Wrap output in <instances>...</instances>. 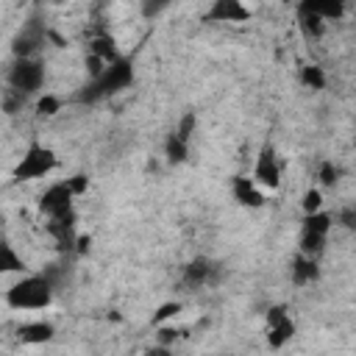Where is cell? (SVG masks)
I'll list each match as a JSON object with an SVG mask.
<instances>
[{"instance_id":"e0dca14e","label":"cell","mask_w":356,"mask_h":356,"mask_svg":"<svg viewBox=\"0 0 356 356\" xmlns=\"http://www.w3.org/2000/svg\"><path fill=\"white\" fill-rule=\"evenodd\" d=\"M309 11H314L317 17H323L325 22L328 19H339L342 14H345V6L342 3H334V0H328V3H303Z\"/></svg>"},{"instance_id":"9a60e30c","label":"cell","mask_w":356,"mask_h":356,"mask_svg":"<svg viewBox=\"0 0 356 356\" xmlns=\"http://www.w3.org/2000/svg\"><path fill=\"white\" fill-rule=\"evenodd\" d=\"M298 22H300V31H303L306 39H320L325 33V19L317 17L314 11H309L303 3L298 6Z\"/></svg>"},{"instance_id":"7402d4cb","label":"cell","mask_w":356,"mask_h":356,"mask_svg":"<svg viewBox=\"0 0 356 356\" xmlns=\"http://www.w3.org/2000/svg\"><path fill=\"white\" fill-rule=\"evenodd\" d=\"M317 178H320L323 186H334V184L339 181V167H337L334 161H323L320 170H317Z\"/></svg>"},{"instance_id":"603a6c76","label":"cell","mask_w":356,"mask_h":356,"mask_svg":"<svg viewBox=\"0 0 356 356\" xmlns=\"http://www.w3.org/2000/svg\"><path fill=\"white\" fill-rule=\"evenodd\" d=\"M303 211L306 214L323 211V195H320V189H306V195H303Z\"/></svg>"},{"instance_id":"277c9868","label":"cell","mask_w":356,"mask_h":356,"mask_svg":"<svg viewBox=\"0 0 356 356\" xmlns=\"http://www.w3.org/2000/svg\"><path fill=\"white\" fill-rule=\"evenodd\" d=\"M334 228V217L328 211H317V214H306L303 217V228H300V250L303 256L317 259L328 242V234Z\"/></svg>"},{"instance_id":"52a82bcc","label":"cell","mask_w":356,"mask_h":356,"mask_svg":"<svg viewBox=\"0 0 356 356\" xmlns=\"http://www.w3.org/2000/svg\"><path fill=\"white\" fill-rule=\"evenodd\" d=\"M220 275H222V267H220V264H214V261L197 256V259H192V261L181 270V286H186V289L214 286V284L220 281Z\"/></svg>"},{"instance_id":"484cf974","label":"cell","mask_w":356,"mask_h":356,"mask_svg":"<svg viewBox=\"0 0 356 356\" xmlns=\"http://www.w3.org/2000/svg\"><path fill=\"white\" fill-rule=\"evenodd\" d=\"M184 331L181 328H175V325H159V345H164V348H170V342L172 339H178Z\"/></svg>"},{"instance_id":"d6986e66","label":"cell","mask_w":356,"mask_h":356,"mask_svg":"<svg viewBox=\"0 0 356 356\" xmlns=\"http://www.w3.org/2000/svg\"><path fill=\"white\" fill-rule=\"evenodd\" d=\"M300 83H303L306 89H323V86H325V75H323L320 67L306 64V67H300Z\"/></svg>"},{"instance_id":"cb8c5ba5","label":"cell","mask_w":356,"mask_h":356,"mask_svg":"<svg viewBox=\"0 0 356 356\" xmlns=\"http://www.w3.org/2000/svg\"><path fill=\"white\" fill-rule=\"evenodd\" d=\"M58 108H61V100L53 97V95H44V97H39V103H36V111H39L42 117H53Z\"/></svg>"},{"instance_id":"8fae6325","label":"cell","mask_w":356,"mask_h":356,"mask_svg":"<svg viewBox=\"0 0 356 356\" xmlns=\"http://www.w3.org/2000/svg\"><path fill=\"white\" fill-rule=\"evenodd\" d=\"M231 192H234V197H236L242 206H248V209L264 206V192H261V186H259L253 178L236 175V178L231 181Z\"/></svg>"},{"instance_id":"ffe728a7","label":"cell","mask_w":356,"mask_h":356,"mask_svg":"<svg viewBox=\"0 0 356 356\" xmlns=\"http://www.w3.org/2000/svg\"><path fill=\"white\" fill-rule=\"evenodd\" d=\"M334 225H339V228H345V231L356 234V203L342 206V209L334 214Z\"/></svg>"},{"instance_id":"7a4b0ae2","label":"cell","mask_w":356,"mask_h":356,"mask_svg":"<svg viewBox=\"0 0 356 356\" xmlns=\"http://www.w3.org/2000/svg\"><path fill=\"white\" fill-rule=\"evenodd\" d=\"M53 284L44 275H25L8 286L6 303L17 312H39L53 303Z\"/></svg>"},{"instance_id":"4fadbf2b","label":"cell","mask_w":356,"mask_h":356,"mask_svg":"<svg viewBox=\"0 0 356 356\" xmlns=\"http://www.w3.org/2000/svg\"><path fill=\"white\" fill-rule=\"evenodd\" d=\"M248 17H250V11L236 0H217L209 8V19H214V22H245Z\"/></svg>"},{"instance_id":"d4e9b609","label":"cell","mask_w":356,"mask_h":356,"mask_svg":"<svg viewBox=\"0 0 356 356\" xmlns=\"http://www.w3.org/2000/svg\"><path fill=\"white\" fill-rule=\"evenodd\" d=\"M181 312V303H164L159 312H156V317H153V323L156 325H164V320H170V317H175Z\"/></svg>"},{"instance_id":"8992f818","label":"cell","mask_w":356,"mask_h":356,"mask_svg":"<svg viewBox=\"0 0 356 356\" xmlns=\"http://www.w3.org/2000/svg\"><path fill=\"white\" fill-rule=\"evenodd\" d=\"M72 197H75V192H72L70 181H56V184H50V186L42 192V197H39V211H42L47 220L61 217V214H70V211H75V209H72Z\"/></svg>"},{"instance_id":"9c48e42d","label":"cell","mask_w":356,"mask_h":356,"mask_svg":"<svg viewBox=\"0 0 356 356\" xmlns=\"http://www.w3.org/2000/svg\"><path fill=\"white\" fill-rule=\"evenodd\" d=\"M44 39H47V28L39 19H28L14 36V58H36Z\"/></svg>"},{"instance_id":"ba28073f","label":"cell","mask_w":356,"mask_h":356,"mask_svg":"<svg viewBox=\"0 0 356 356\" xmlns=\"http://www.w3.org/2000/svg\"><path fill=\"white\" fill-rule=\"evenodd\" d=\"M253 181L261 189H278L281 186V164H278V156H275L273 145H261V150L256 156V164H253Z\"/></svg>"},{"instance_id":"7c38bea8","label":"cell","mask_w":356,"mask_h":356,"mask_svg":"<svg viewBox=\"0 0 356 356\" xmlns=\"http://www.w3.org/2000/svg\"><path fill=\"white\" fill-rule=\"evenodd\" d=\"M289 275H292V284H298V286H309V284H314V281L320 278V267H317V259L298 253V256L292 259Z\"/></svg>"},{"instance_id":"ac0fdd59","label":"cell","mask_w":356,"mask_h":356,"mask_svg":"<svg viewBox=\"0 0 356 356\" xmlns=\"http://www.w3.org/2000/svg\"><path fill=\"white\" fill-rule=\"evenodd\" d=\"M0 270L3 273H22L25 270V261L14 253V245H8V242L0 248Z\"/></svg>"},{"instance_id":"5b68a950","label":"cell","mask_w":356,"mask_h":356,"mask_svg":"<svg viewBox=\"0 0 356 356\" xmlns=\"http://www.w3.org/2000/svg\"><path fill=\"white\" fill-rule=\"evenodd\" d=\"M44 83V64L39 58H14L8 67V89L22 92L25 97L36 95Z\"/></svg>"},{"instance_id":"3957f363","label":"cell","mask_w":356,"mask_h":356,"mask_svg":"<svg viewBox=\"0 0 356 356\" xmlns=\"http://www.w3.org/2000/svg\"><path fill=\"white\" fill-rule=\"evenodd\" d=\"M58 167V159L50 147L39 145V142H31L25 156L19 159V164L14 167V178L17 181H33V178H44L50 175L53 170Z\"/></svg>"},{"instance_id":"44dd1931","label":"cell","mask_w":356,"mask_h":356,"mask_svg":"<svg viewBox=\"0 0 356 356\" xmlns=\"http://www.w3.org/2000/svg\"><path fill=\"white\" fill-rule=\"evenodd\" d=\"M25 100H28V97H25L22 92L6 89V92H3V111H6V114H17V111L25 106Z\"/></svg>"},{"instance_id":"6da1fadb","label":"cell","mask_w":356,"mask_h":356,"mask_svg":"<svg viewBox=\"0 0 356 356\" xmlns=\"http://www.w3.org/2000/svg\"><path fill=\"white\" fill-rule=\"evenodd\" d=\"M134 83V64L128 58H120L114 64H108L103 70V75L92 78L78 95L75 100L78 103H97V100H106L111 95H120L122 89H128Z\"/></svg>"},{"instance_id":"4316f807","label":"cell","mask_w":356,"mask_h":356,"mask_svg":"<svg viewBox=\"0 0 356 356\" xmlns=\"http://www.w3.org/2000/svg\"><path fill=\"white\" fill-rule=\"evenodd\" d=\"M142 356H170V348H164V345H156V348H150V350H145Z\"/></svg>"},{"instance_id":"30bf717a","label":"cell","mask_w":356,"mask_h":356,"mask_svg":"<svg viewBox=\"0 0 356 356\" xmlns=\"http://www.w3.org/2000/svg\"><path fill=\"white\" fill-rule=\"evenodd\" d=\"M295 337V320L289 317L286 306H273L267 312V345L273 350L284 348Z\"/></svg>"},{"instance_id":"5bb4252c","label":"cell","mask_w":356,"mask_h":356,"mask_svg":"<svg viewBox=\"0 0 356 356\" xmlns=\"http://www.w3.org/2000/svg\"><path fill=\"white\" fill-rule=\"evenodd\" d=\"M53 334H56V328L44 320H33V323L19 325V342L22 345H44L53 339Z\"/></svg>"},{"instance_id":"2e32d148","label":"cell","mask_w":356,"mask_h":356,"mask_svg":"<svg viewBox=\"0 0 356 356\" xmlns=\"http://www.w3.org/2000/svg\"><path fill=\"white\" fill-rule=\"evenodd\" d=\"M164 153H167V159L172 161V164H178V161H184L186 156H189V142L186 139H181L175 131L167 136V142H164Z\"/></svg>"}]
</instances>
